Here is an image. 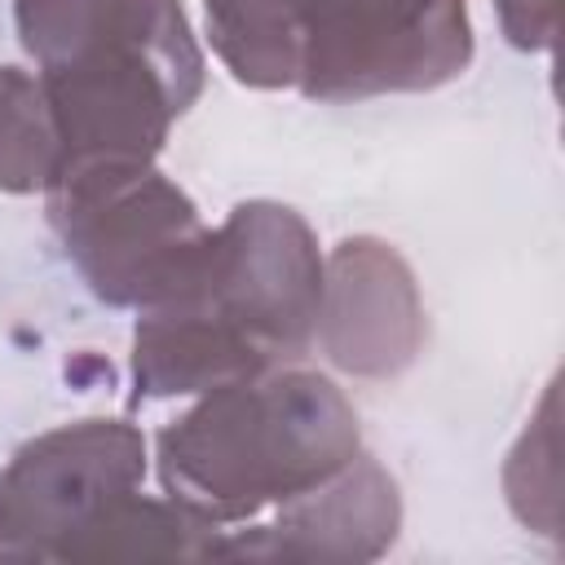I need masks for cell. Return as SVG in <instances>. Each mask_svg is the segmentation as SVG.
Returning <instances> with one entry per match:
<instances>
[{
	"label": "cell",
	"mask_w": 565,
	"mask_h": 565,
	"mask_svg": "<svg viewBox=\"0 0 565 565\" xmlns=\"http://www.w3.org/2000/svg\"><path fill=\"white\" fill-rule=\"evenodd\" d=\"M322 252L296 207L238 203L203 247L194 278L132 331L137 397H199L207 388L291 366L313 349Z\"/></svg>",
	"instance_id": "1"
},
{
	"label": "cell",
	"mask_w": 565,
	"mask_h": 565,
	"mask_svg": "<svg viewBox=\"0 0 565 565\" xmlns=\"http://www.w3.org/2000/svg\"><path fill=\"white\" fill-rule=\"evenodd\" d=\"M13 22L57 128L53 181L79 163L154 159L203 88L177 0H13Z\"/></svg>",
	"instance_id": "2"
},
{
	"label": "cell",
	"mask_w": 565,
	"mask_h": 565,
	"mask_svg": "<svg viewBox=\"0 0 565 565\" xmlns=\"http://www.w3.org/2000/svg\"><path fill=\"white\" fill-rule=\"evenodd\" d=\"M358 450L349 397L296 362L199 393L154 441L163 494L221 534L322 486Z\"/></svg>",
	"instance_id": "3"
},
{
	"label": "cell",
	"mask_w": 565,
	"mask_h": 565,
	"mask_svg": "<svg viewBox=\"0 0 565 565\" xmlns=\"http://www.w3.org/2000/svg\"><path fill=\"white\" fill-rule=\"evenodd\" d=\"M49 225L88 291L115 309H154L177 296L207 247L190 194L154 159L79 163L49 190Z\"/></svg>",
	"instance_id": "4"
},
{
	"label": "cell",
	"mask_w": 565,
	"mask_h": 565,
	"mask_svg": "<svg viewBox=\"0 0 565 565\" xmlns=\"http://www.w3.org/2000/svg\"><path fill=\"white\" fill-rule=\"evenodd\" d=\"M300 71L313 102L428 93L472 62L463 0H296Z\"/></svg>",
	"instance_id": "5"
},
{
	"label": "cell",
	"mask_w": 565,
	"mask_h": 565,
	"mask_svg": "<svg viewBox=\"0 0 565 565\" xmlns=\"http://www.w3.org/2000/svg\"><path fill=\"white\" fill-rule=\"evenodd\" d=\"M141 477L146 437L128 419H79L31 437L0 468V561H71Z\"/></svg>",
	"instance_id": "6"
},
{
	"label": "cell",
	"mask_w": 565,
	"mask_h": 565,
	"mask_svg": "<svg viewBox=\"0 0 565 565\" xmlns=\"http://www.w3.org/2000/svg\"><path fill=\"white\" fill-rule=\"evenodd\" d=\"M313 344L358 380L402 375L424 349V300L411 265L380 238H344L322 260Z\"/></svg>",
	"instance_id": "7"
},
{
	"label": "cell",
	"mask_w": 565,
	"mask_h": 565,
	"mask_svg": "<svg viewBox=\"0 0 565 565\" xmlns=\"http://www.w3.org/2000/svg\"><path fill=\"white\" fill-rule=\"evenodd\" d=\"M402 530V494L384 463L358 450L335 477L274 508L269 521H247L221 534V561H296L358 565L393 547Z\"/></svg>",
	"instance_id": "8"
},
{
	"label": "cell",
	"mask_w": 565,
	"mask_h": 565,
	"mask_svg": "<svg viewBox=\"0 0 565 565\" xmlns=\"http://www.w3.org/2000/svg\"><path fill=\"white\" fill-rule=\"evenodd\" d=\"M207 35L225 71L247 88H296V0H203Z\"/></svg>",
	"instance_id": "9"
},
{
	"label": "cell",
	"mask_w": 565,
	"mask_h": 565,
	"mask_svg": "<svg viewBox=\"0 0 565 565\" xmlns=\"http://www.w3.org/2000/svg\"><path fill=\"white\" fill-rule=\"evenodd\" d=\"M57 172V128L44 88L22 66H0V190L35 194Z\"/></svg>",
	"instance_id": "10"
},
{
	"label": "cell",
	"mask_w": 565,
	"mask_h": 565,
	"mask_svg": "<svg viewBox=\"0 0 565 565\" xmlns=\"http://www.w3.org/2000/svg\"><path fill=\"white\" fill-rule=\"evenodd\" d=\"M503 490L521 525L561 534V463H556V384L503 463Z\"/></svg>",
	"instance_id": "11"
},
{
	"label": "cell",
	"mask_w": 565,
	"mask_h": 565,
	"mask_svg": "<svg viewBox=\"0 0 565 565\" xmlns=\"http://www.w3.org/2000/svg\"><path fill=\"white\" fill-rule=\"evenodd\" d=\"M508 44L525 53L556 49V0H494Z\"/></svg>",
	"instance_id": "12"
}]
</instances>
